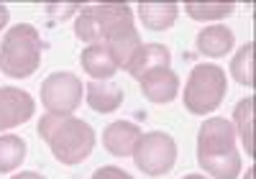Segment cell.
<instances>
[{
  "mask_svg": "<svg viewBox=\"0 0 256 179\" xmlns=\"http://www.w3.org/2000/svg\"><path fill=\"white\" fill-rule=\"evenodd\" d=\"M198 162L216 179H236L241 156L236 151V130L226 118H208L198 133Z\"/></svg>",
  "mask_w": 256,
  "mask_h": 179,
  "instance_id": "obj_1",
  "label": "cell"
},
{
  "mask_svg": "<svg viewBox=\"0 0 256 179\" xmlns=\"http://www.w3.org/2000/svg\"><path fill=\"white\" fill-rule=\"evenodd\" d=\"M38 136L46 141L54 159L67 166L82 164L95 148L92 126L70 116H44L38 120Z\"/></svg>",
  "mask_w": 256,
  "mask_h": 179,
  "instance_id": "obj_2",
  "label": "cell"
},
{
  "mask_svg": "<svg viewBox=\"0 0 256 179\" xmlns=\"http://www.w3.org/2000/svg\"><path fill=\"white\" fill-rule=\"evenodd\" d=\"M41 52H44L41 34L28 24H18L0 44V72L13 80L31 77L41 64Z\"/></svg>",
  "mask_w": 256,
  "mask_h": 179,
  "instance_id": "obj_3",
  "label": "cell"
},
{
  "mask_svg": "<svg viewBox=\"0 0 256 179\" xmlns=\"http://www.w3.org/2000/svg\"><path fill=\"white\" fill-rule=\"evenodd\" d=\"M128 28H136V26H134V10L126 3L84 6L74 20L77 38L88 44H105Z\"/></svg>",
  "mask_w": 256,
  "mask_h": 179,
  "instance_id": "obj_4",
  "label": "cell"
},
{
  "mask_svg": "<svg viewBox=\"0 0 256 179\" xmlns=\"http://www.w3.org/2000/svg\"><path fill=\"white\" fill-rule=\"evenodd\" d=\"M226 72L218 64H198L190 72L187 84H184V108L192 116H205L212 113L226 98Z\"/></svg>",
  "mask_w": 256,
  "mask_h": 179,
  "instance_id": "obj_5",
  "label": "cell"
},
{
  "mask_svg": "<svg viewBox=\"0 0 256 179\" xmlns=\"http://www.w3.org/2000/svg\"><path fill=\"white\" fill-rule=\"evenodd\" d=\"M134 162L144 174L162 176L177 162V144L169 133H162V130L146 133V136L138 138L134 148Z\"/></svg>",
  "mask_w": 256,
  "mask_h": 179,
  "instance_id": "obj_6",
  "label": "cell"
},
{
  "mask_svg": "<svg viewBox=\"0 0 256 179\" xmlns=\"http://www.w3.org/2000/svg\"><path fill=\"white\" fill-rule=\"evenodd\" d=\"M41 102L52 116H70L82 102V80L72 72H54L41 82Z\"/></svg>",
  "mask_w": 256,
  "mask_h": 179,
  "instance_id": "obj_7",
  "label": "cell"
},
{
  "mask_svg": "<svg viewBox=\"0 0 256 179\" xmlns=\"http://www.w3.org/2000/svg\"><path fill=\"white\" fill-rule=\"evenodd\" d=\"M36 113V102L26 90L18 87H0V130L16 128L26 123Z\"/></svg>",
  "mask_w": 256,
  "mask_h": 179,
  "instance_id": "obj_8",
  "label": "cell"
},
{
  "mask_svg": "<svg viewBox=\"0 0 256 179\" xmlns=\"http://www.w3.org/2000/svg\"><path fill=\"white\" fill-rule=\"evenodd\" d=\"M138 84H141V92L159 105L172 102L180 92V77L169 66H154V70L144 72L138 77Z\"/></svg>",
  "mask_w": 256,
  "mask_h": 179,
  "instance_id": "obj_9",
  "label": "cell"
},
{
  "mask_svg": "<svg viewBox=\"0 0 256 179\" xmlns=\"http://www.w3.org/2000/svg\"><path fill=\"white\" fill-rule=\"evenodd\" d=\"M144 136L141 128L136 123H128V120H116L108 128L102 130V146L108 148L113 156H131L138 138Z\"/></svg>",
  "mask_w": 256,
  "mask_h": 179,
  "instance_id": "obj_10",
  "label": "cell"
},
{
  "mask_svg": "<svg viewBox=\"0 0 256 179\" xmlns=\"http://www.w3.org/2000/svg\"><path fill=\"white\" fill-rule=\"evenodd\" d=\"M84 100L92 110L98 113H113L123 105V90L113 82V80H92L88 87H84Z\"/></svg>",
  "mask_w": 256,
  "mask_h": 179,
  "instance_id": "obj_11",
  "label": "cell"
},
{
  "mask_svg": "<svg viewBox=\"0 0 256 179\" xmlns=\"http://www.w3.org/2000/svg\"><path fill=\"white\" fill-rule=\"evenodd\" d=\"M102 46L108 49V54H110V59L116 62L118 70H128L144 44H141V36H138V31H136V28H128V31H123V34L113 36L110 41H105Z\"/></svg>",
  "mask_w": 256,
  "mask_h": 179,
  "instance_id": "obj_12",
  "label": "cell"
},
{
  "mask_svg": "<svg viewBox=\"0 0 256 179\" xmlns=\"http://www.w3.org/2000/svg\"><path fill=\"white\" fill-rule=\"evenodd\" d=\"M233 41H236V38H233L230 28H226V26H210V28L198 34L195 46L205 56H226L233 49Z\"/></svg>",
  "mask_w": 256,
  "mask_h": 179,
  "instance_id": "obj_13",
  "label": "cell"
},
{
  "mask_svg": "<svg viewBox=\"0 0 256 179\" xmlns=\"http://www.w3.org/2000/svg\"><path fill=\"white\" fill-rule=\"evenodd\" d=\"M80 62H82V70L95 80H110L118 72L116 62L110 59L108 49H105L102 44H90V46L82 52Z\"/></svg>",
  "mask_w": 256,
  "mask_h": 179,
  "instance_id": "obj_14",
  "label": "cell"
},
{
  "mask_svg": "<svg viewBox=\"0 0 256 179\" xmlns=\"http://www.w3.org/2000/svg\"><path fill=\"white\" fill-rule=\"evenodd\" d=\"M177 13H180L177 3H141L138 6L141 24L152 31H164L169 26H174Z\"/></svg>",
  "mask_w": 256,
  "mask_h": 179,
  "instance_id": "obj_15",
  "label": "cell"
},
{
  "mask_svg": "<svg viewBox=\"0 0 256 179\" xmlns=\"http://www.w3.org/2000/svg\"><path fill=\"white\" fill-rule=\"evenodd\" d=\"M154 66H169V49L162 46V44H144L136 59L131 62V66H128V72L138 80L144 72L154 70Z\"/></svg>",
  "mask_w": 256,
  "mask_h": 179,
  "instance_id": "obj_16",
  "label": "cell"
},
{
  "mask_svg": "<svg viewBox=\"0 0 256 179\" xmlns=\"http://www.w3.org/2000/svg\"><path fill=\"white\" fill-rule=\"evenodd\" d=\"M26 156V141L20 136H0V174L20 166Z\"/></svg>",
  "mask_w": 256,
  "mask_h": 179,
  "instance_id": "obj_17",
  "label": "cell"
},
{
  "mask_svg": "<svg viewBox=\"0 0 256 179\" xmlns=\"http://www.w3.org/2000/svg\"><path fill=\"white\" fill-rule=\"evenodd\" d=\"M251 118H254V98H246L236 105L233 110V120H236V128H238V136L246 146V154L251 156L254 154V128H251Z\"/></svg>",
  "mask_w": 256,
  "mask_h": 179,
  "instance_id": "obj_18",
  "label": "cell"
},
{
  "mask_svg": "<svg viewBox=\"0 0 256 179\" xmlns=\"http://www.w3.org/2000/svg\"><path fill=\"white\" fill-rule=\"evenodd\" d=\"M230 74L236 77L238 84H246V87H254V44L248 41L246 46L233 56L230 62Z\"/></svg>",
  "mask_w": 256,
  "mask_h": 179,
  "instance_id": "obj_19",
  "label": "cell"
},
{
  "mask_svg": "<svg viewBox=\"0 0 256 179\" xmlns=\"http://www.w3.org/2000/svg\"><path fill=\"white\" fill-rule=\"evenodd\" d=\"M184 10L195 20H218V18L230 16L233 10H236V6L233 3H187Z\"/></svg>",
  "mask_w": 256,
  "mask_h": 179,
  "instance_id": "obj_20",
  "label": "cell"
},
{
  "mask_svg": "<svg viewBox=\"0 0 256 179\" xmlns=\"http://www.w3.org/2000/svg\"><path fill=\"white\" fill-rule=\"evenodd\" d=\"M92 179H134V176L128 172H123L120 166H100L92 174Z\"/></svg>",
  "mask_w": 256,
  "mask_h": 179,
  "instance_id": "obj_21",
  "label": "cell"
},
{
  "mask_svg": "<svg viewBox=\"0 0 256 179\" xmlns=\"http://www.w3.org/2000/svg\"><path fill=\"white\" fill-rule=\"evenodd\" d=\"M13 179H44V176L36 174V172H20V174H16Z\"/></svg>",
  "mask_w": 256,
  "mask_h": 179,
  "instance_id": "obj_22",
  "label": "cell"
},
{
  "mask_svg": "<svg viewBox=\"0 0 256 179\" xmlns=\"http://www.w3.org/2000/svg\"><path fill=\"white\" fill-rule=\"evenodd\" d=\"M8 18H10V13H8V8H6V6H0V28H3V26L8 24Z\"/></svg>",
  "mask_w": 256,
  "mask_h": 179,
  "instance_id": "obj_23",
  "label": "cell"
},
{
  "mask_svg": "<svg viewBox=\"0 0 256 179\" xmlns=\"http://www.w3.org/2000/svg\"><path fill=\"white\" fill-rule=\"evenodd\" d=\"M182 179H205L202 174H187V176H182Z\"/></svg>",
  "mask_w": 256,
  "mask_h": 179,
  "instance_id": "obj_24",
  "label": "cell"
}]
</instances>
